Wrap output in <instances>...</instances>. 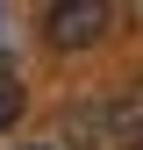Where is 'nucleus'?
Returning <instances> with one entry per match:
<instances>
[{
	"label": "nucleus",
	"instance_id": "nucleus-4",
	"mask_svg": "<svg viewBox=\"0 0 143 150\" xmlns=\"http://www.w3.org/2000/svg\"><path fill=\"white\" fill-rule=\"evenodd\" d=\"M136 150H143V136H136Z\"/></svg>",
	"mask_w": 143,
	"mask_h": 150
},
{
	"label": "nucleus",
	"instance_id": "nucleus-3",
	"mask_svg": "<svg viewBox=\"0 0 143 150\" xmlns=\"http://www.w3.org/2000/svg\"><path fill=\"white\" fill-rule=\"evenodd\" d=\"M22 107H29V93H22V79H14V71L0 64V129H14V122H22Z\"/></svg>",
	"mask_w": 143,
	"mask_h": 150
},
{
	"label": "nucleus",
	"instance_id": "nucleus-2",
	"mask_svg": "<svg viewBox=\"0 0 143 150\" xmlns=\"http://www.w3.org/2000/svg\"><path fill=\"white\" fill-rule=\"evenodd\" d=\"M107 29H115V0H57V7H43L50 50H93Z\"/></svg>",
	"mask_w": 143,
	"mask_h": 150
},
{
	"label": "nucleus",
	"instance_id": "nucleus-1",
	"mask_svg": "<svg viewBox=\"0 0 143 150\" xmlns=\"http://www.w3.org/2000/svg\"><path fill=\"white\" fill-rule=\"evenodd\" d=\"M143 136V86H122V93H93L64 115V143L72 150H136Z\"/></svg>",
	"mask_w": 143,
	"mask_h": 150
}]
</instances>
